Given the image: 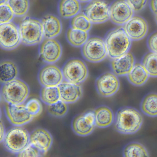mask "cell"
<instances>
[{
	"instance_id": "cell-1",
	"label": "cell",
	"mask_w": 157,
	"mask_h": 157,
	"mask_svg": "<svg viewBox=\"0 0 157 157\" xmlns=\"http://www.w3.org/2000/svg\"><path fill=\"white\" fill-rule=\"evenodd\" d=\"M143 121L142 115L136 109L124 107L119 109L116 114L114 128L121 134H135L140 129Z\"/></svg>"
},
{
	"instance_id": "cell-2",
	"label": "cell",
	"mask_w": 157,
	"mask_h": 157,
	"mask_svg": "<svg viewBox=\"0 0 157 157\" xmlns=\"http://www.w3.org/2000/svg\"><path fill=\"white\" fill-rule=\"evenodd\" d=\"M105 45L107 56L113 59L128 52L131 46V40L124 28H117L109 32L105 36Z\"/></svg>"
},
{
	"instance_id": "cell-3",
	"label": "cell",
	"mask_w": 157,
	"mask_h": 157,
	"mask_svg": "<svg viewBox=\"0 0 157 157\" xmlns=\"http://www.w3.org/2000/svg\"><path fill=\"white\" fill-rule=\"evenodd\" d=\"M21 43L26 46H34L42 43L44 39L41 21L35 18L26 17L19 26Z\"/></svg>"
},
{
	"instance_id": "cell-4",
	"label": "cell",
	"mask_w": 157,
	"mask_h": 157,
	"mask_svg": "<svg viewBox=\"0 0 157 157\" xmlns=\"http://www.w3.org/2000/svg\"><path fill=\"white\" fill-rule=\"evenodd\" d=\"M1 93L2 98L8 104H21L28 98L29 88L24 82L16 78L4 83Z\"/></svg>"
},
{
	"instance_id": "cell-5",
	"label": "cell",
	"mask_w": 157,
	"mask_h": 157,
	"mask_svg": "<svg viewBox=\"0 0 157 157\" xmlns=\"http://www.w3.org/2000/svg\"><path fill=\"white\" fill-rule=\"evenodd\" d=\"M3 140L4 146L9 151L18 154L29 145L30 135L25 128L16 126L7 131Z\"/></svg>"
},
{
	"instance_id": "cell-6",
	"label": "cell",
	"mask_w": 157,
	"mask_h": 157,
	"mask_svg": "<svg viewBox=\"0 0 157 157\" xmlns=\"http://www.w3.org/2000/svg\"><path fill=\"white\" fill-rule=\"evenodd\" d=\"M64 79L73 84H81L88 77L87 65L81 59H72L63 66L62 70Z\"/></svg>"
},
{
	"instance_id": "cell-7",
	"label": "cell",
	"mask_w": 157,
	"mask_h": 157,
	"mask_svg": "<svg viewBox=\"0 0 157 157\" xmlns=\"http://www.w3.org/2000/svg\"><path fill=\"white\" fill-rule=\"evenodd\" d=\"M82 53L85 59L92 63L101 62L107 56L105 42L98 37L88 38L82 46Z\"/></svg>"
},
{
	"instance_id": "cell-8",
	"label": "cell",
	"mask_w": 157,
	"mask_h": 157,
	"mask_svg": "<svg viewBox=\"0 0 157 157\" xmlns=\"http://www.w3.org/2000/svg\"><path fill=\"white\" fill-rule=\"evenodd\" d=\"M21 43L19 26L14 23L0 24V48L6 50L17 48Z\"/></svg>"
},
{
	"instance_id": "cell-9",
	"label": "cell",
	"mask_w": 157,
	"mask_h": 157,
	"mask_svg": "<svg viewBox=\"0 0 157 157\" xmlns=\"http://www.w3.org/2000/svg\"><path fill=\"white\" fill-rule=\"evenodd\" d=\"M109 9L104 0H92L84 8L83 13L92 23L101 24L110 19Z\"/></svg>"
},
{
	"instance_id": "cell-10",
	"label": "cell",
	"mask_w": 157,
	"mask_h": 157,
	"mask_svg": "<svg viewBox=\"0 0 157 157\" xmlns=\"http://www.w3.org/2000/svg\"><path fill=\"white\" fill-rule=\"evenodd\" d=\"M111 21L117 25H124L133 16L134 11L126 0H116L109 9Z\"/></svg>"
},
{
	"instance_id": "cell-11",
	"label": "cell",
	"mask_w": 157,
	"mask_h": 157,
	"mask_svg": "<svg viewBox=\"0 0 157 157\" xmlns=\"http://www.w3.org/2000/svg\"><path fill=\"white\" fill-rule=\"evenodd\" d=\"M120 82L113 72H106L101 75L96 81L97 92L101 96L111 97L119 90Z\"/></svg>"
},
{
	"instance_id": "cell-12",
	"label": "cell",
	"mask_w": 157,
	"mask_h": 157,
	"mask_svg": "<svg viewBox=\"0 0 157 157\" xmlns=\"http://www.w3.org/2000/svg\"><path fill=\"white\" fill-rule=\"evenodd\" d=\"M38 79L43 87H58L64 80V77L59 67L49 64L41 69Z\"/></svg>"
},
{
	"instance_id": "cell-13",
	"label": "cell",
	"mask_w": 157,
	"mask_h": 157,
	"mask_svg": "<svg viewBox=\"0 0 157 157\" xmlns=\"http://www.w3.org/2000/svg\"><path fill=\"white\" fill-rule=\"evenodd\" d=\"M124 29L131 41H139L145 37L148 26L146 20L139 16H133L124 25Z\"/></svg>"
},
{
	"instance_id": "cell-14",
	"label": "cell",
	"mask_w": 157,
	"mask_h": 157,
	"mask_svg": "<svg viewBox=\"0 0 157 157\" xmlns=\"http://www.w3.org/2000/svg\"><path fill=\"white\" fill-rule=\"evenodd\" d=\"M62 49L60 44L54 38L43 41L39 49V54L43 61L48 64L57 62L61 57Z\"/></svg>"
},
{
	"instance_id": "cell-15",
	"label": "cell",
	"mask_w": 157,
	"mask_h": 157,
	"mask_svg": "<svg viewBox=\"0 0 157 157\" xmlns=\"http://www.w3.org/2000/svg\"><path fill=\"white\" fill-rule=\"evenodd\" d=\"M6 113L10 123L15 126H22L31 122L34 118L26 109L25 105L10 104L6 105Z\"/></svg>"
},
{
	"instance_id": "cell-16",
	"label": "cell",
	"mask_w": 157,
	"mask_h": 157,
	"mask_svg": "<svg viewBox=\"0 0 157 157\" xmlns=\"http://www.w3.org/2000/svg\"><path fill=\"white\" fill-rule=\"evenodd\" d=\"M96 126L94 113L89 111L76 117L72 122V129L78 136H85L90 135Z\"/></svg>"
},
{
	"instance_id": "cell-17",
	"label": "cell",
	"mask_w": 157,
	"mask_h": 157,
	"mask_svg": "<svg viewBox=\"0 0 157 157\" xmlns=\"http://www.w3.org/2000/svg\"><path fill=\"white\" fill-rule=\"evenodd\" d=\"M135 59L132 53L126 54L112 59L111 68L113 73L118 77L127 76L135 64Z\"/></svg>"
},
{
	"instance_id": "cell-18",
	"label": "cell",
	"mask_w": 157,
	"mask_h": 157,
	"mask_svg": "<svg viewBox=\"0 0 157 157\" xmlns=\"http://www.w3.org/2000/svg\"><path fill=\"white\" fill-rule=\"evenodd\" d=\"M53 138L48 130L44 128H37L30 135V144L45 154L51 147Z\"/></svg>"
},
{
	"instance_id": "cell-19",
	"label": "cell",
	"mask_w": 157,
	"mask_h": 157,
	"mask_svg": "<svg viewBox=\"0 0 157 157\" xmlns=\"http://www.w3.org/2000/svg\"><path fill=\"white\" fill-rule=\"evenodd\" d=\"M60 100L67 104L74 103L82 94V90L79 85L63 81L58 86Z\"/></svg>"
},
{
	"instance_id": "cell-20",
	"label": "cell",
	"mask_w": 157,
	"mask_h": 157,
	"mask_svg": "<svg viewBox=\"0 0 157 157\" xmlns=\"http://www.w3.org/2000/svg\"><path fill=\"white\" fill-rule=\"evenodd\" d=\"M44 37L54 38L59 35L62 31V23L59 18L52 14H47L42 21Z\"/></svg>"
},
{
	"instance_id": "cell-21",
	"label": "cell",
	"mask_w": 157,
	"mask_h": 157,
	"mask_svg": "<svg viewBox=\"0 0 157 157\" xmlns=\"http://www.w3.org/2000/svg\"><path fill=\"white\" fill-rule=\"evenodd\" d=\"M94 113L95 125L98 127H108L113 124L114 120L113 111L107 106H100L96 108Z\"/></svg>"
},
{
	"instance_id": "cell-22",
	"label": "cell",
	"mask_w": 157,
	"mask_h": 157,
	"mask_svg": "<svg viewBox=\"0 0 157 157\" xmlns=\"http://www.w3.org/2000/svg\"><path fill=\"white\" fill-rule=\"evenodd\" d=\"M127 78L129 82L136 86L143 85L148 79L149 75L142 64L135 63Z\"/></svg>"
},
{
	"instance_id": "cell-23",
	"label": "cell",
	"mask_w": 157,
	"mask_h": 157,
	"mask_svg": "<svg viewBox=\"0 0 157 157\" xmlns=\"http://www.w3.org/2000/svg\"><path fill=\"white\" fill-rule=\"evenodd\" d=\"M81 6L78 0H60L59 4V15L63 18H71L79 13Z\"/></svg>"
},
{
	"instance_id": "cell-24",
	"label": "cell",
	"mask_w": 157,
	"mask_h": 157,
	"mask_svg": "<svg viewBox=\"0 0 157 157\" xmlns=\"http://www.w3.org/2000/svg\"><path fill=\"white\" fill-rule=\"evenodd\" d=\"M19 71L13 62L6 60L0 63V82L5 83L17 78Z\"/></svg>"
},
{
	"instance_id": "cell-25",
	"label": "cell",
	"mask_w": 157,
	"mask_h": 157,
	"mask_svg": "<svg viewBox=\"0 0 157 157\" xmlns=\"http://www.w3.org/2000/svg\"><path fill=\"white\" fill-rule=\"evenodd\" d=\"M141 109L145 114L155 117L157 116V94L151 93L143 99Z\"/></svg>"
},
{
	"instance_id": "cell-26",
	"label": "cell",
	"mask_w": 157,
	"mask_h": 157,
	"mask_svg": "<svg viewBox=\"0 0 157 157\" xmlns=\"http://www.w3.org/2000/svg\"><path fill=\"white\" fill-rule=\"evenodd\" d=\"M67 37L69 43L76 47L82 46L89 38L88 32L70 28L68 30Z\"/></svg>"
},
{
	"instance_id": "cell-27",
	"label": "cell",
	"mask_w": 157,
	"mask_h": 157,
	"mask_svg": "<svg viewBox=\"0 0 157 157\" xmlns=\"http://www.w3.org/2000/svg\"><path fill=\"white\" fill-rule=\"evenodd\" d=\"M43 102L48 105L53 104L60 100L59 89L58 87H43L40 93Z\"/></svg>"
},
{
	"instance_id": "cell-28",
	"label": "cell",
	"mask_w": 157,
	"mask_h": 157,
	"mask_svg": "<svg viewBox=\"0 0 157 157\" xmlns=\"http://www.w3.org/2000/svg\"><path fill=\"white\" fill-rule=\"evenodd\" d=\"M141 64L150 77H157V53L150 52L146 54L142 59Z\"/></svg>"
},
{
	"instance_id": "cell-29",
	"label": "cell",
	"mask_w": 157,
	"mask_h": 157,
	"mask_svg": "<svg viewBox=\"0 0 157 157\" xmlns=\"http://www.w3.org/2000/svg\"><path fill=\"white\" fill-rule=\"evenodd\" d=\"M7 3L16 17L25 16L30 8L29 0H8Z\"/></svg>"
},
{
	"instance_id": "cell-30",
	"label": "cell",
	"mask_w": 157,
	"mask_h": 157,
	"mask_svg": "<svg viewBox=\"0 0 157 157\" xmlns=\"http://www.w3.org/2000/svg\"><path fill=\"white\" fill-rule=\"evenodd\" d=\"M124 155L126 157H148L147 151L145 147L136 142L128 145L124 149Z\"/></svg>"
},
{
	"instance_id": "cell-31",
	"label": "cell",
	"mask_w": 157,
	"mask_h": 157,
	"mask_svg": "<svg viewBox=\"0 0 157 157\" xmlns=\"http://www.w3.org/2000/svg\"><path fill=\"white\" fill-rule=\"evenodd\" d=\"M71 28L88 32L92 27V23L84 13H78L71 21Z\"/></svg>"
},
{
	"instance_id": "cell-32",
	"label": "cell",
	"mask_w": 157,
	"mask_h": 157,
	"mask_svg": "<svg viewBox=\"0 0 157 157\" xmlns=\"http://www.w3.org/2000/svg\"><path fill=\"white\" fill-rule=\"evenodd\" d=\"M68 110V107L67 104L60 100L48 106V111L49 114L56 117H63L67 114Z\"/></svg>"
},
{
	"instance_id": "cell-33",
	"label": "cell",
	"mask_w": 157,
	"mask_h": 157,
	"mask_svg": "<svg viewBox=\"0 0 157 157\" xmlns=\"http://www.w3.org/2000/svg\"><path fill=\"white\" fill-rule=\"evenodd\" d=\"M25 107L29 113L34 117L38 116L43 111L42 103L36 98L29 100L25 104Z\"/></svg>"
},
{
	"instance_id": "cell-34",
	"label": "cell",
	"mask_w": 157,
	"mask_h": 157,
	"mask_svg": "<svg viewBox=\"0 0 157 157\" xmlns=\"http://www.w3.org/2000/svg\"><path fill=\"white\" fill-rule=\"evenodd\" d=\"M14 16L13 12L8 3L0 5V24L11 22Z\"/></svg>"
},
{
	"instance_id": "cell-35",
	"label": "cell",
	"mask_w": 157,
	"mask_h": 157,
	"mask_svg": "<svg viewBox=\"0 0 157 157\" xmlns=\"http://www.w3.org/2000/svg\"><path fill=\"white\" fill-rule=\"evenodd\" d=\"M18 154V157H41L43 153L29 143L23 150Z\"/></svg>"
},
{
	"instance_id": "cell-36",
	"label": "cell",
	"mask_w": 157,
	"mask_h": 157,
	"mask_svg": "<svg viewBox=\"0 0 157 157\" xmlns=\"http://www.w3.org/2000/svg\"><path fill=\"white\" fill-rule=\"evenodd\" d=\"M134 12L141 11L145 8L147 0H126Z\"/></svg>"
},
{
	"instance_id": "cell-37",
	"label": "cell",
	"mask_w": 157,
	"mask_h": 157,
	"mask_svg": "<svg viewBox=\"0 0 157 157\" xmlns=\"http://www.w3.org/2000/svg\"><path fill=\"white\" fill-rule=\"evenodd\" d=\"M147 45L151 52L157 53V32L152 34L149 37Z\"/></svg>"
},
{
	"instance_id": "cell-38",
	"label": "cell",
	"mask_w": 157,
	"mask_h": 157,
	"mask_svg": "<svg viewBox=\"0 0 157 157\" xmlns=\"http://www.w3.org/2000/svg\"><path fill=\"white\" fill-rule=\"evenodd\" d=\"M149 5L152 12L155 15H157V0H150Z\"/></svg>"
},
{
	"instance_id": "cell-39",
	"label": "cell",
	"mask_w": 157,
	"mask_h": 157,
	"mask_svg": "<svg viewBox=\"0 0 157 157\" xmlns=\"http://www.w3.org/2000/svg\"><path fill=\"white\" fill-rule=\"evenodd\" d=\"M5 129L3 123L0 121V143L4 140L5 137Z\"/></svg>"
},
{
	"instance_id": "cell-40",
	"label": "cell",
	"mask_w": 157,
	"mask_h": 157,
	"mask_svg": "<svg viewBox=\"0 0 157 157\" xmlns=\"http://www.w3.org/2000/svg\"><path fill=\"white\" fill-rule=\"evenodd\" d=\"M8 0H0V5H3L8 3Z\"/></svg>"
},
{
	"instance_id": "cell-41",
	"label": "cell",
	"mask_w": 157,
	"mask_h": 157,
	"mask_svg": "<svg viewBox=\"0 0 157 157\" xmlns=\"http://www.w3.org/2000/svg\"><path fill=\"white\" fill-rule=\"evenodd\" d=\"M78 1L79 2H90L92 0H78Z\"/></svg>"
},
{
	"instance_id": "cell-42",
	"label": "cell",
	"mask_w": 157,
	"mask_h": 157,
	"mask_svg": "<svg viewBox=\"0 0 157 157\" xmlns=\"http://www.w3.org/2000/svg\"><path fill=\"white\" fill-rule=\"evenodd\" d=\"M155 20H156V21L157 23V15H156V17H155Z\"/></svg>"
},
{
	"instance_id": "cell-43",
	"label": "cell",
	"mask_w": 157,
	"mask_h": 157,
	"mask_svg": "<svg viewBox=\"0 0 157 157\" xmlns=\"http://www.w3.org/2000/svg\"><path fill=\"white\" fill-rule=\"evenodd\" d=\"M1 110H0V118H1Z\"/></svg>"
},
{
	"instance_id": "cell-44",
	"label": "cell",
	"mask_w": 157,
	"mask_h": 157,
	"mask_svg": "<svg viewBox=\"0 0 157 157\" xmlns=\"http://www.w3.org/2000/svg\"><path fill=\"white\" fill-rule=\"evenodd\" d=\"M0 100H1V95H0Z\"/></svg>"
}]
</instances>
